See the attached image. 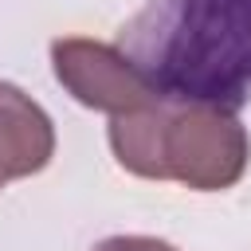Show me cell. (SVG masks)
Returning <instances> with one entry per match:
<instances>
[{
	"mask_svg": "<svg viewBox=\"0 0 251 251\" xmlns=\"http://www.w3.org/2000/svg\"><path fill=\"white\" fill-rule=\"evenodd\" d=\"M122 51L165 94L227 110L251 102V0H145Z\"/></svg>",
	"mask_w": 251,
	"mask_h": 251,
	"instance_id": "6da1fadb",
	"label": "cell"
},
{
	"mask_svg": "<svg viewBox=\"0 0 251 251\" xmlns=\"http://www.w3.org/2000/svg\"><path fill=\"white\" fill-rule=\"evenodd\" d=\"M51 67L71 98H78L90 110H106L114 118L137 114L165 94L122 47L94 39H55Z\"/></svg>",
	"mask_w": 251,
	"mask_h": 251,
	"instance_id": "3957f363",
	"label": "cell"
},
{
	"mask_svg": "<svg viewBox=\"0 0 251 251\" xmlns=\"http://www.w3.org/2000/svg\"><path fill=\"white\" fill-rule=\"evenodd\" d=\"M110 145L122 169L145 180H180L200 192L231 188L251 157L235 110L184 94H161L153 106L114 118Z\"/></svg>",
	"mask_w": 251,
	"mask_h": 251,
	"instance_id": "7a4b0ae2",
	"label": "cell"
},
{
	"mask_svg": "<svg viewBox=\"0 0 251 251\" xmlns=\"http://www.w3.org/2000/svg\"><path fill=\"white\" fill-rule=\"evenodd\" d=\"M90 251H176V247L165 239H153V235H110V239L94 243Z\"/></svg>",
	"mask_w": 251,
	"mask_h": 251,
	"instance_id": "5b68a950",
	"label": "cell"
},
{
	"mask_svg": "<svg viewBox=\"0 0 251 251\" xmlns=\"http://www.w3.org/2000/svg\"><path fill=\"white\" fill-rule=\"evenodd\" d=\"M55 153V129L39 102L0 78V188L39 173Z\"/></svg>",
	"mask_w": 251,
	"mask_h": 251,
	"instance_id": "277c9868",
	"label": "cell"
}]
</instances>
